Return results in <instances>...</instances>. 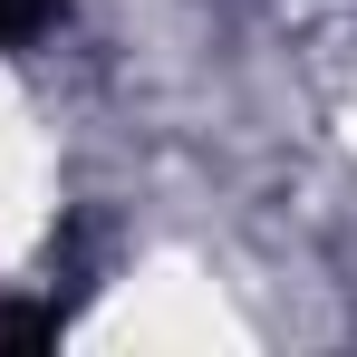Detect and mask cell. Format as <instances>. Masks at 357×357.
Here are the masks:
<instances>
[{"label":"cell","mask_w":357,"mask_h":357,"mask_svg":"<svg viewBox=\"0 0 357 357\" xmlns=\"http://www.w3.org/2000/svg\"><path fill=\"white\" fill-rule=\"evenodd\" d=\"M59 20H68V0H0V59L10 49H39Z\"/></svg>","instance_id":"6da1fadb"}]
</instances>
